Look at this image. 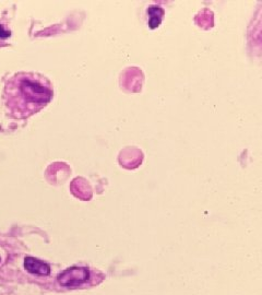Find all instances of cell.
<instances>
[{
    "mask_svg": "<svg viewBox=\"0 0 262 295\" xmlns=\"http://www.w3.org/2000/svg\"><path fill=\"white\" fill-rule=\"evenodd\" d=\"M7 106L15 117H27L37 113L51 102L53 87L45 76L21 73L12 76L5 85Z\"/></svg>",
    "mask_w": 262,
    "mask_h": 295,
    "instance_id": "obj_1",
    "label": "cell"
},
{
    "mask_svg": "<svg viewBox=\"0 0 262 295\" xmlns=\"http://www.w3.org/2000/svg\"><path fill=\"white\" fill-rule=\"evenodd\" d=\"M90 272L86 268L72 267L66 269L58 276V282L63 287L74 288L89 280Z\"/></svg>",
    "mask_w": 262,
    "mask_h": 295,
    "instance_id": "obj_2",
    "label": "cell"
},
{
    "mask_svg": "<svg viewBox=\"0 0 262 295\" xmlns=\"http://www.w3.org/2000/svg\"><path fill=\"white\" fill-rule=\"evenodd\" d=\"M10 36V32L5 31L3 27L0 25V38H7Z\"/></svg>",
    "mask_w": 262,
    "mask_h": 295,
    "instance_id": "obj_4",
    "label": "cell"
},
{
    "mask_svg": "<svg viewBox=\"0 0 262 295\" xmlns=\"http://www.w3.org/2000/svg\"><path fill=\"white\" fill-rule=\"evenodd\" d=\"M25 269L33 275L37 276H48L51 273V267L44 261L38 260L33 257H26L24 259Z\"/></svg>",
    "mask_w": 262,
    "mask_h": 295,
    "instance_id": "obj_3",
    "label": "cell"
}]
</instances>
